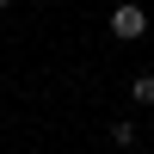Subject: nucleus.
Instances as JSON below:
<instances>
[{
  "label": "nucleus",
  "instance_id": "nucleus-1",
  "mask_svg": "<svg viewBox=\"0 0 154 154\" xmlns=\"http://www.w3.org/2000/svg\"><path fill=\"white\" fill-rule=\"evenodd\" d=\"M142 31H148V12L142 6H111V37H117V43H136Z\"/></svg>",
  "mask_w": 154,
  "mask_h": 154
},
{
  "label": "nucleus",
  "instance_id": "nucleus-2",
  "mask_svg": "<svg viewBox=\"0 0 154 154\" xmlns=\"http://www.w3.org/2000/svg\"><path fill=\"white\" fill-rule=\"evenodd\" d=\"M130 99H136V105H154V74H136V80H130Z\"/></svg>",
  "mask_w": 154,
  "mask_h": 154
},
{
  "label": "nucleus",
  "instance_id": "nucleus-3",
  "mask_svg": "<svg viewBox=\"0 0 154 154\" xmlns=\"http://www.w3.org/2000/svg\"><path fill=\"white\" fill-rule=\"evenodd\" d=\"M111 142H117V148H136V123L117 117V123H111Z\"/></svg>",
  "mask_w": 154,
  "mask_h": 154
}]
</instances>
